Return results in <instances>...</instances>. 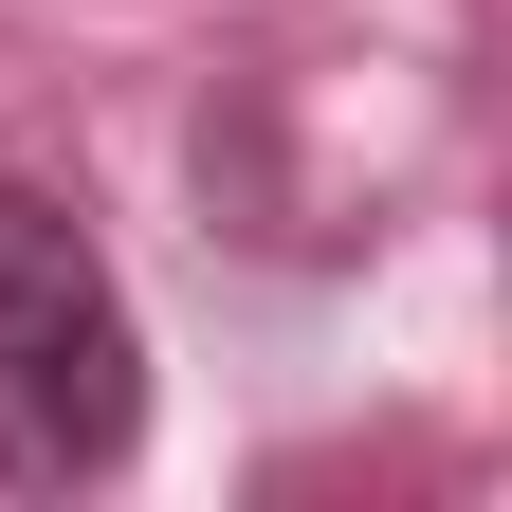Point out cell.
<instances>
[{
    "label": "cell",
    "mask_w": 512,
    "mask_h": 512,
    "mask_svg": "<svg viewBox=\"0 0 512 512\" xmlns=\"http://www.w3.org/2000/svg\"><path fill=\"white\" fill-rule=\"evenodd\" d=\"M147 439V330H128L92 220L55 183H0V476L74 494Z\"/></svg>",
    "instance_id": "6da1fadb"
}]
</instances>
